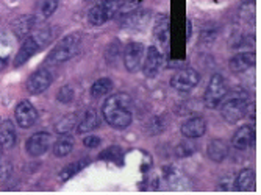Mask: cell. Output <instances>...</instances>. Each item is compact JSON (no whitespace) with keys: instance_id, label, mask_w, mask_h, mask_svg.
<instances>
[{"instance_id":"6da1fadb","label":"cell","mask_w":261,"mask_h":195,"mask_svg":"<svg viewBox=\"0 0 261 195\" xmlns=\"http://www.w3.org/2000/svg\"><path fill=\"white\" fill-rule=\"evenodd\" d=\"M132 97L128 94L119 92L113 94L105 100L102 113L108 125L117 130H125L132 124Z\"/></svg>"},{"instance_id":"7a4b0ae2","label":"cell","mask_w":261,"mask_h":195,"mask_svg":"<svg viewBox=\"0 0 261 195\" xmlns=\"http://www.w3.org/2000/svg\"><path fill=\"white\" fill-rule=\"evenodd\" d=\"M249 95L243 89H236L231 94L227 92L224 100L221 102V113L222 117L228 122V124H236L246 116V109L249 105Z\"/></svg>"},{"instance_id":"3957f363","label":"cell","mask_w":261,"mask_h":195,"mask_svg":"<svg viewBox=\"0 0 261 195\" xmlns=\"http://www.w3.org/2000/svg\"><path fill=\"white\" fill-rule=\"evenodd\" d=\"M82 39H83V36L79 32H74V33L64 36L54 47V50L49 53V57H47V63L58 66V64H63V63L69 61L72 57H75L77 52L80 50Z\"/></svg>"},{"instance_id":"277c9868","label":"cell","mask_w":261,"mask_h":195,"mask_svg":"<svg viewBox=\"0 0 261 195\" xmlns=\"http://www.w3.org/2000/svg\"><path fill=\"white\" fill-rule=\"evenodd\" d=\"M50 39V30L49 29H41L38 32H35L33 35L27 36L25 41L22 42L19 52L14 58V66L19 67L23 63H27L33 55H36L41 48L49 42Z\"/></svg>"},{"instance_id":"5b68a950","label":"cell","mask_w":261,"mask_h":195,"mask_svg":"<svg viewBox=\"0 0 261 195\" xmlns=\"http://www.w3.org/2000/svg\"><path fill=\"white\" fill-rule=\"evenodd\" d=\"M227 92L228 91H227L225 78L221 74H215L210 78L206 91H205V95H203L205 106L210 108V109L219 108V105L224 100V97L227 95Z\"/></svg>"},{"instance_id":"8992f818","label":"cell","mask_w":261,"mask_h":195,"mask_svg":"<svg viewBox=\"0 0 261 195\" xmlns=\"http://www.w3.org/2000/svg\"><path fill=\"white\" fill-rule=\"evenodd\" d=\"M122 2H111V0H102L100 4L94 5L88 13V20L91 25L100 27L110 19H113L117 13H119Z\"/></svg>"},{"instance_id":"52a82bcc","label":"cell","mask_w":261,"mask_h":195,"mask_svg":"<svg viewBox=\"0 0 261 195\" xmlns=\"http://www.w3.org/2000/svg\"><path fill=\"white\" fill-rule=\"evenodd\" d=\"M200 81V74L196 69H181L171 78V86L178 92H188L194 89Z\"/></svg>"},{"instance_id":"ba28073f","label":"cell","mask_w":261,"mask_h":195,"mask_svg":"<svg viewBox=\"0 0 261 195\" xmlns=\"http://www.w3.org/2000/svg\"><path fill=\"white\" fill-rule=\"evenodd\" d=\"M146 47L141 42H130L124 50V66L128 72H138L144 61Z\"/></svg>"},{"instance_id":"9c48e42d","label":"cell","mask_w":261,"mask_h":195,"mask_svg":"<svg viewBox=\"0 0 261 195\" xmlns=\"http://www.w3.org/2000/svg\"><path fill=\"white\" fill-rule=\"evenodd\" d=\"M52 81H54V75L49 69L47 67L38 69L27 81V91L33 95H38V94L44 92L45 89H49Z\"/></svg>"},{"instance_id":"30bf717a","label":"cell","mask_w":261,"mask_h":195,"mask_svg":"<svg viewBox=\"0 0 261 195\" xmlns=\"http://www.w3.org/2000/svg\"><path fill=\"white\" fill-rule=\"evenodd\" d=\"M163 66V55L160 52V48L156 47H149L144 55V61H142V72L147 78H155Z\"/></svg>"},{"instance_id":"8fae6325","label":"cell","mask_w":261,"mask_h":195,"mask_svg":"<svg viewBox=\"0 0 261 195\" xmlns=\"http://www.w3.org/2000/svg\"><path fill=\"white\" fill-rule=\"evenodd\" d=\"M14 116H16V122H17V125L23 130H27V128H32L35 124H36V120H38V111L35 109V106L27 102V100H23L20 102L16 109H14Z\"/></svg>"},{"instance_id":"7c38bea8","label":"cell","mask_w":261,"mask_h":195,"mask_svg":"<svg viewBox=\"0 0 261 195\" xmlns=\"http://www.w3.org/2000/svg\"><path fill=\"white\" fill-rule=\"evenodd\" d=\"M52 145V136L49 133H35L33 136L29 137L27 144H25V149L27 153L30 156H41L44 153H47V150L50 149Z\"/></svg>"},{"instance_id":"4fadbf2b","label":"cell","mask_w":261,"mask_h":195,"mask_svg":"<svg viewBox=\"0 0 261 195\" xmlns=\"http://www.w3.org/2000/svg\"><path fill=\"white\" fill-rule=\"evenodd\" d=\"M180 131L186 139H197V137L205 134L206 122H205L203 117H199V116L191 117V119H188L186 122H183Z\"/></svg>"},{"instance_id":"5bb4252c","label":"cell","mask_w":261,"mask_h":195,"mask_svg":"<svg viewBox=\"0 0 261 195\" xmlns=\"http://www.w3.org/2000/svg\"><path fill=\"white\" fill-rule=\"evenodd\" d=\"M169 17L166 14H158L155 19V25H153V38L161 47H168L169 44Z\"/></svg>"},{"instance_id":"9a60e30c","label":"cell","mask_w":261,"mask_h":195,"mask_svg":"<svg viewBox=\"0 0 261 195\" xmlns=\"http://www.w3.org/2000/svg\"><path fill=\"white\" fill-rule=\"evenodd\" d=\"M255 141V130L252 125H244L241 128L236 130L234 136H233V147L236 150H247L250 145L253 144Z\"/></svg>"},{"instance_id":"2e32d148","label":"cell","mask_w":261,"mask_h":195,"mask_svg":"<svg viewBox=\"0 0 261 195\" xmlns=\"http://www.w3.org/2000/svg\"><path fill=\"white\" fill-rule=\"evenodd\" d=\"M256 57L255 52H241L236 53L231 60H230V69L234 72V74H241V72H246L247 69H252L255 66Z\"/></svg>"},{"instance_id":"e0dca14e","label":"cell","mask_w":261,"mask_h":195,"mask_svg":"<svg viewBox=\"0 0 261 195\" xmlns=\"http://www.w3.org/2000/svg\"><path fill=\"white\" fill-rule=\"evenodd\" d=\"M16 144V130L11 120H4L0 124V149L10 150Z\"/></svg>"},{"instance_id":"ac0fdd59","label":"cell","mask_w":261,"mask_h":195,"mask_svg":"<svg viewBox=\"0 0 261 195\" xmlns=\"http://www.w3.org/2000/svg\"><path fill=\"white\" fill-rule=\"evenodd\" d=\"M35 23H36V19L33 16H20L17 17L16 20H13L11 23V30L13 33L16 35V38L22 39V38H25L29 36V33L33 30L35 27Z\"/></svg>"},{"instance_id":"d6986e66","label":"cell","mask_w":261,"mask_h":195,"mask_svg":"<svg viewBox=\"0 0 261 195\" xmlns=\"http://www.w3.org/2000/svg\"><path fill=\"white\" fill-rule=\"evenodd\" d=\"M99 125H100V119H99L97 111L96 109H88L83 114V119L77 124V131H79V134L89 133L92 130L99 128Z\"/></svg>"},{"instance_id":"ffe728a7","label":"cell","mask_w":261,"mask_h":195,"mask_svg":"<svg viewBox=\"0 0 261 195\" xmlns=\"http://www.w3.org/2000/svg\"><path fill=\"white\" fill-rule=\"evenodd\" d=\"M206 155L211 161L215 162H222L227 155H228V147L227 144L221 139H215L208 144V149H206Z\"/></svg>"},{"instance_id":"44dd1931","label":"cell","mask_w":261,"mask_h":195,"mask_svg":"<svg viewBox=\"0 0 261 195\" xmlns=\"http://www.w3.org/2000/svg\"><path fill=\"white\" fill-rule=\"evenodd\" d=\"M236 187L241 192H249L255 187V172L252 169H243L236 177Z\"/></svg>"},{"instance_id":"7402d4cb","label":"cell","mask_w":261,"mask_h":195,"mask_svg":"<svg viewBox=\"0 0 261 195\" xmlns=\"http://www.w3.org/2000/svg\"><path fill=\"white\" fill-rule=\"evenodd\" d=\"M72 149H74V139L67 134H61V137L54 144V155L57 158H64L72 152Z\"/></svg>"},{"instance_id":"603a6c76","label":"cell","mask_w":261,"mask_h":195,"mask_svg":"<svg viewBox=\"0 0 261 195\" xmlns=\"http://www.w3.org/2000/svg\"><path fill=\"white\" fill-rule=\"evenodd\" d=\"M77 124H79L77 114H66L55 124V131L60 134H69L74 128H77Z\"/></svg>"},{"instance_id":"cb8c5ba5","label":"cell","mask_w":261,"mask_h":195,"mask_svg":"<svg viewBox=\"0 0 261 195\" xmlns=\"http://www.w3.org/2000/svg\"><path fill=\"white\" fill-rule=\"evenodd\" d=\"M113 88H114V85L110 78H99L91 86V95L94 99H100L103 95H108L113 91Z\"/></svg>"},{"instance_id":"d4e9b609","label":"cell","mask_w":261,"mask_h":195,"mask_svg":"<svg viewBox=\"0 0 261 195\" xmlns=\"http://www.w3.org/2000/svg\"><path fill=\"white\" fill-rule=\"evenodd\" d=\"M86 164H88L86 159H80V161H75V162H72V164L66 165V167L61 170V172H60V180H61V181H67L69 178L75 177L82 169L86 167Z\"/></svg>"},{"instance_id":"484cf974","label":"cell","mask_w":261,"mask_h":195,"mask_svg":"<svg viewBox=\"0 0 261 195\" xmlns=\"http://www.w3.org/2000/svg\"><path fill=\"white\" fill-rule=\"evenodd\" d=\"M60 0H41V5H39V11L44 17H50L55 10L58 8Z\"/></svg>"},{"instance_id":"4316f807","label":"cell","mask_w":261,"mask_h":195,"mask_svg":"<svg viewBox=\"0 0 261 195\" xmlns=\"http://www.w3.org/2000/svg\"><path fill=\"white\" fill-rule=\"evenodd\" d=\"M57 99H58V102H60V103H63V105H69L70 102L74 100V89L70 88V86H63V88L58 91Z\"/></svg>"},{"instance_id":"83f0119b","label":"cell","mask_w":261,"mask_h":195,"mask_svg":"<svg viewBox=\"0 0 261 195\" xmlns=\"http://www.w3.org/2000/svg\"><path fill=\"white\" fill-rule=\"evenodd\" d=\"M196 150H197V147L191 141H183L177 147V155L178 156H191Z\"/></svg>"},{"instance_id":"f1b7e54d","label":"cell","mask_w":261,"mask_h":195,"mask_svg":"<svg viewBox=\"0 0 261 195\" xmlns=\"http://www.w3.org/2000/svg\"><path fill=\"white\" fill-rule=\"evenodd\" d=\"M11 172H13L11 162H8V161H0V183L7 181L11 177Z\"/></svg>"},{"instance_id":"f546056e","label":"cell","mask_w":261,"mask_h":195,"mask_svg":"<svg viewBox=\"0 0 261 195\" xmlns=\"http://www.w3.org/2000/svg\"><path fill=\"white\" fill-rule=\"evenodd\" d=\"M83 144H85V147L88 149H96L100 145V137L99 136H88L83 139Z\"/></svg>"},{"instance_id":"4dcf8cb0","label":"cell","mask_w":261,"mask_h":195,"mask_svg":"<svg viewBox=\"0 0 261 195\" xmlns=\"http://www.w3.org/2000/svg\"><path fill=\"white\" fill-rule=\"evenodd\" d=\"M186 25H188V30H186V38L189 39V38H191V33H193V22H191V20H188V22H186Z\"/></svg>"},{"instance_id":"1f68e13d","label":"cell","mask_w":261,"mask_h":195,"mask_svg":"<svg viewBox=\"0 0 261 195\" xmlns=\"http://www.w3.org/2000/svg\"><path fill=\"white\" fill-rule=\"evenodd\" d=\"M4 66H5V60H0V69H4Z\"/></svg>"},{"instance_id":"d6a6232c","label":"cell","mask_w":261,"mask_h":195,"mask_svg":"<svg viewBox=\"0 0 261 195\" xmlns=\"http://www.w3.org/2000/svg\"><path fill=\"white\" fill-rule=\"evenodd\" d=\"M111 2H124V0H111Z\"/></svg>"},{"instance_id":"836d02e7","label":"cell","mask_w":261,"mask_h":195,"mask_svg":"<svg viewBox=\"0 0 261 195\" xmlns=\"http://www.w3.org/2000/svg\"><path fill=\"white\" fill-rule=\"evenodd\" d=\"M0 152H2V149H0Z\"/></svg>"}]
</instances>
